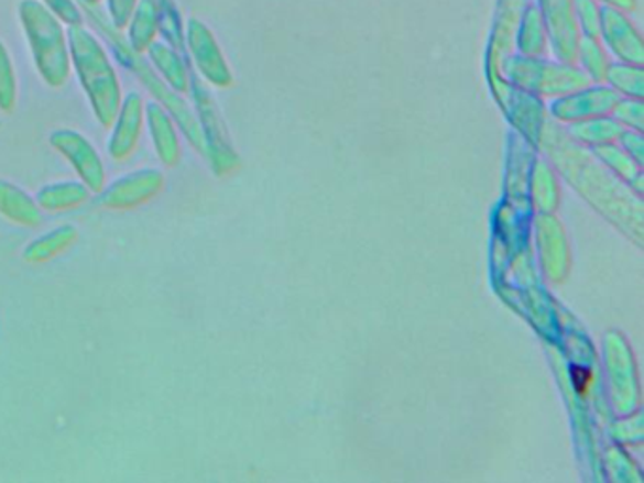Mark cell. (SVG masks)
<instances>
[{"label":"cell","instance_id":"obj_1","mask_svg":"<svg viewBox=\"0 0 644 483\" xmlns=\"http://www.w3.org/2000/svg\"><path fill=\"white\" fill-rule=\"evenodd\" d=\"M68 52L74 70L80 78L89 107L100 125L112 127L121 107V84L108 59L107 50L84 25L68 28Z\"/></svg>","mask_w":644,"mask_h":483},{"label":"cell","instance_id":"obj_2","mask_svg":"<svg viewBox=\"0 0 644 483\" xmlns=\"http://www.w3.org/2000/svg\"><path fill=\"white\" fill-rule=\"evenodd\" d=\"M20 20L42 80L54 89H61L70 78L73 68L63 23L47 10L42 0H23L20 4Z\"/></svg>","mask_w":644,"mask_h":483},{"label":"cell","instance_id":"obj_3","mask_svg":"<svg viewBox=\"0 0 644 483\" xmlns=\"http://www.w3.org/2000/svg\"><path fill=\"white\" fill-rule=\"evenodd\" d=\"M112 44L121 57V63L129 70H133L137 74V78L155 97V102H160L161 107H165L166 112L173 116V120L178 123L179 129L184 131L186 139L189 140V144L197 152L205 153L206 155L208 147H206L205 136H203L199 120L195 118L192 108L187 107L184 99L179 97V94H176L171 87L166 86L160 74L153 70L152 65L148 61L142 59V54L134 52L133 47L129 46L127 42H121L120 36H112Z\"/></svg>","mask_w":644,"mask_h":483},{"label":"cell","instance_id":"obj_4","mask_svg":"<svg viewBox=\"0 0 644 483\" xmlns=\"http://www.w3.org/2000/svg\"><path fill=\"white\" fill-rule=\"evenodd\" d=\"M165 186L166 178L163 171L153 168V166H144L139 171H131L123 176H118L112 184H107L105 189L99 193L100 205L108 210H118V212L134 210L155 197H160Z\"/></svg>","mask_w":644,"mask_h":483},{"label":"cell","instance_id":"obj_5","mask_svg":"<svg viewBox=\"0 0 644 483\" xmlns=\"http://www.w3.org/2000/svg\"><path fill=\"white\" fill-rule=\"evenodd\" d=\"M55 152L70 163L74 173L86 184L91 193L99 195L107 186V166L97 147L74 129H55L47 136Z\"/></svg>","mask_w":644,"mask_h":483},{"label":"cell","instance_id":"obj_6","mask_svg":"<svg viewBox=\"0 0 644 483\" xmlns=\"http://www.w3.org/2000/svg\"><path fill=\"white\" fill-rule=\"evenodd\" d=\"M187 50L195 61V67L206 80L218 87L231 84V70L227 67L226 57L221 54L212 31L203 21L192 18L186 28Z\"/></svg>","mask_w":644,"mask_h":483},{"label":"cell","instance_id":"obj_7","mask_svg":"<svg viewBox=\"0 0 644 483\" xmlns=\"http://www.w3.org/2000/svg\"><path fill=\"white\" fill-rule=\"evenodd\" d=\"M535 4L545 21L554 52L564 59H572L582 36L575 14V0H537Z\"/></svg>","mask_w":644,"mask_h":483},{"label":"cell","instance_id":"obj_8","mask_svg":"<svg viewBox=\"0 0 644 483\" xmlns=\"http://www.w3.org/2000/svg\"><path fill=\"white\" fill-rule=\"evenodd\" d=\"M144 99L139 91H129L121 100L120 110L112 123V134L108 140V153L113 161H127L139 147L144 118Z\"/></svg>","mask_w":644,"mask_h":483},{"label":"cell","instance_id":"obj_9","mask_svg":"<svg viewBox=\"0 0 644 483\" xmlns=\"http://www.w3.org/2000/svg\"><path fill=\"white\" fill-rule=\"evenodd\" d=\"M599 36L612 52L627 61V63H641L643 61V39L637 28L630 20V14L612 7H601V23H599Z\"/></svg>","mask_w":644,"mask_h":483},{"label":"cell","instance_id":"obj_10","mask_svg":"<svg viewBox=\"0 0 644 483\" xmlns=\"http://www.w3.org/2000/svg\"><path fill=\"white\" fill-rule=\"evenodd\" d=\"M148 131L152 136L155 153L163 165L174 168L182 160V146H179L178 129L173 116L166 112L160 102H150L144 107Z\"/></svg>","mask_w":644,"mask_h":483},{"label":"cell","instance_id":"obj_11","mask_svg":"<svg viewBox=\"0 0 644 483\" xmlns=\"http://www.w3.org/2000/svg\"><path fill=\"white\" fill-rule=\"evenodd\" d=\"M512 76H516L524 86L537 87V89H569L582 84V78L571 68L554 67L535 59H512L509 63Z\"/></svg>","mask_w":644,"mask_h":483},{"label":"cell","instance_id":"obj_12","mask_svg":"<svg viewBox=\"0 0 644 483\" xmlns=\"http://www.w3.org/2000/svg\"><path fill=\"white\" fill-rule=\"evenodd\" d=\"M0 216L14 226L39 227L44 221V212L31 193L10 179L0 178Z\"/></svg>","mask_w":644,"mask_h":483},{"label":"cell","instance_id":"obj_13","mask_svg":"<svg viewBox=\"0 0 644 483\" xmlns=\"http://www.w3.org/2000/svg\"><path fill=\"white\" fill-rule=\"evenodd\" d=\"M91 189L81 179H63L42 186L34 199L42 208V212L61 213L80 208L91 199Z\"/></svg>","mask_w":644,"mask_h":483},{"label":"cell","instance_id":"obj_14","mask_svg":"<svg viewBox=\"0 0 644 483\" xmlns=\"http://www.w3.org/2000/svg\"><path fill=\"white\" fill-rule=\"evenodd\" d=\"M78 239H80L78 229L70 223H65V226L55 227L52 231L44 232L41 237L31 240L23 248L21 257L33 265H42L52 259L59 257L61 253L68 252L78 242Z\"/></svg>","mask_w":644,"mask_h":483},{"label":"cell","instance_id":"obj_15","mask_svg":"<svg viewBox=\"0 0 644 483\" xmlns=\"http://www.w3.org/2000/svg\"><path fill=\"white\" fill-rule=\"evenodd\" d=\"M146 54L150 55L152 67L157 70L166 86L176 94H186L189 89V73L178 50L163 42H152Z\"/></svg>","mask_w":644,"mask_h":483},{"label":"cell","instance_id":"obj_16","mask_svg":"<svg viewBox=\"0 0 644 483\" xmlns=\"http://www.w3.org/2000/svg\"><path fill=\"white\" fill-rule=\"evenodd\" d=\"M129 41L127 44L134 52L144 54L160 31V7L155 0H139L133 15L129 20Z\"/></svg>","mask_w":644,"mask_h":483},{"label":"cell","instance_id":"obj_17","mask_svg":"<svg viewBox=\"0 0 644 483\" xmlns=\"http://www.w3.org/2000/svg\"><path fill=\"white\" fill-rule=\"evenodd\" d=\"M520 52L527 55H535L545 50L546 34L545 21L538 12L537 4L530 2L520 12L519 29H516Z\"/></svg>","mask_w":644,"mask_h":483},{"label":"cell","instance_id":"obj_18","mask_svg":"<svg viewBox=\"0 0 644 483\" xmlns=\"http://www.w3.org/2000/svg\"><path fill=\"white\" fill-rule=\"evenodd\" d=\"M18 107V74L4 42L0 41V112H14Z\"/></svg>","mask_w":644,"mask_h":483},{"label":"cell","instance_id":"obj_19","mask_svg":"<svg viewBox=\"0 0 644 483\" xmlns=\"http://www.w3.org/2000/svg\"><path fill=\"white\" fill-rule=\"evenodd\" d=\"M580 33L591 39H599V23H601V4L598 0H575Z\"/></svg>","mask_w":644,"mask_h":483},{"label":"cell","instance_id":"obj_20","mask_svg":"<svg viewBox=\"0 0 644 483\" xmlns=\"http://www.w3.org/2000/svg\"><path fill=\"white\" fill-rule=\"evenodd\" d=\"M612 102V95L609 91H588L585 97H571L569 99V107H561V112L565 116H578V113L590 110L591 107H607Z\"/></svg>","mask_w":644,"mask_h":483},{"label":"cell","instance_id":"obj_21","mask_svg":"<svg viewBox=\"0 0 644 483\" xmlns=\"http://www.w3.org/2000/svg\"><path fill=\"white\" fill-rule=\"evenodd\" d=\"M609 76H611L612 84L618 89L627 91L631 95L641 94V70L638 68L627 67V65H616V67L611 68Z\"/></svg>","mask_w":644,"mask_h":483},{"label":"cell","instance_id":"obj_22","mask_svg":"<svg viewBox=\"0 0 644 483\" xmlns=\"http://www.w3.org/2000/svg\"><path fill=\"white\" fill-rule=\"evenodd\" d=\"M47 10L61 21L70 25H81V12L78 4H74V0H44Z\"/></svg>","mask_w":644,"mask_h":483},{"label":"cell","instance_id":"obj_23","mask_svg":"<svg viewBox=\"0 0 644 483\" xmlns=\"http://www.w3.org/2000/svg\"><path fill=\"white\" fill-rule=\"evenodd\" d=\"M137 4H139V0H108L110 20H112L116 31L127 28V23L131 20Z\"/></svg>","mask_w":644,"mask_h":483},{"label":"cell","instance_id":"obj_24","mask_svg":"<svg viewBox=\"0 0 644 483\" xmlns=\"http://www.w3.org/2000/svg\"><path fill=\"white\" fill-rule=\"evenodd\" d=\"M591 382H593V376L588 369H572V384L577 387L578 395L585 397L590 389Z\"/></svg>","mask_w":644,"mask_h":483},{"label":"cell","instance_id":"obj_25","mask_svg":"<svg viewBox=\"0 0 644 483\" xmlns=\"http://www.w3.org/2000/svg\"><path fill=\"white\" fill-rule=\"evenodd\" d=\"M601 7H612L622 10L625 14H633L637 10V0H598Z\"/></svg>","mask_w":644,"mask_h":483},{"label":"cell","instance_id":"obj_26","mask_svg":"<svg viewBox=\"0 0 644 483\" xmlns=\"http://www.w3.org/2000/svg\"><path fill=\"white\" fill-rule=\"evenodd\" d=\"M87 4H99L100 0H84Z\"/></svg>","mask_w":644,"mask_h":483}]
</instances>
